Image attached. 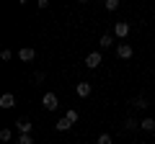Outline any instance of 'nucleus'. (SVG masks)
Masks as SVG:
<instances>
[{
  "instance_id": "nucleus-1",
  "label": "nucleus",
  "mask_w": 155,
  "mask_h": 144,
  "mask_svg": "<svg viewBox=\"0 0 155 144\" xmlns=\"http://www.w3.org/2000/svg\"><path fill=\"white\" fill-rule=\"evenodd\" d=\"M101 62H104V57H101L98 52H91V54L85 57V67H88V70H98Z\"/></svg>"
},
{
  "instance_id": "nucleus-2",
  "label": "nucleus",
  "mask_w": 155,
  "mask_h": 144,
  "mask_svg": "<svg viewBox=\"0 0 155 144\" xmlns=\"http://www.w3.org/2000/svg\"><path fill=\"white\" fill-rule=\"evenodd\" d=\"M41 103H44V108H47V111H57L60 100H57V95H54V93H47L44 98H41Z\"/></svg>"
},
{
  "instance_id": "nucleus-3",
  "label": "nucleus",
  "mask_w": 155,
  "mask_h": 144,
  "mask_svg": "<svg viewBox=\"0 0 155 144\" xmlns=\"http://www.w3.org/2000/svg\"><path fill=\"white\" fill-rule=\"evenodd\" d=\"M114 36H116V39H127V36H129V23L119 21V23L114 26Z\"/></svg>"
},
{
  "instance_id": "nucleus-4",
  "label": "nucleus",
  "mask_w": 155,
  "mask_h": 144,
  "mask_svg": "<svg viewBox=\"0 0 155 144\" xmlns=\"http://www.w3.org/2000/svg\"><path fill=\"white\" fill-rule=\"evenodd\" d=\"M16 105V95L13 93H3L0 95V108H13Z\"/></svg>"
},
{
  "instance_id": "nucleus-5",
  "label": "nucleus",
  "mask_w": 155,
  "mask_h": 144,
  "mask_svg": "<svg viewBox=\"0 0 155 144\" xmlns=\"http://www.w3.org/2000/svg\"><path fill=\"white\" fill-rule=\"evenodd\" d=\"M116 57H119V59H129V57H132V46L129 44H119L116 46Z\"/></svg>"
},
{
  "instance_id": "nucleus-6",
  "label": "nucleus",
  "mask_w": 155,
  "mask_h": 144,
  "mask_svg": "<svg viewBox=\"0 0 155 144\" xmlns=\"http://www.w3.org/2000/svg\"><path fill=\"white\" fill-rule=\"evenodd\" d=\"M34 57H36V52H34L31 46H23V49L18 52V59H21V62H31Z\"/></svg>"
},
{
  "instance_id": "nucleus-7",
  "label": "nucleus",
  "mask_w": 155,
  "mask_h": 144,
  "mask_svg": "<svg viewBox=\"0 0 155 144\" xmlns=\"http://www.w3.org/2000/svg\"><path fill=\"white\" fill-rule=\"evenodd\" d=\"M16 129L21 134H31V121H28V118H18L16 121Z\"/></svg>"
},
{
  "instance_id": "nucleus-8",
  "label": "nucleus",
  "mask_w": 155,
  "mask_h": 144,
  "mask_svg": "<svg viewBox=\"0 0 155 144\" xmlns=\"http://www.w3.org/2000/svg\"><path fill=\"white\" fill-rule=\"evenodd\" d=\"M78 95H80V98H88L91 95V83H78Z\"/></svg>"
},
{
  "instance_id": "nucleus-9",
  "label": "nucleus",
  "mask_w": 155,
  "mask_h": 144,
  "mask_svg": "<svg viewBox=\"0 0 155 144\" xmlns=\"http://www.w3.org/2000/svg\"><path fill=\"white\" fill-rule=\"evenodd\" d=\"M140 129L142 131H155V118H142L140 121Z\"/></svg>"
},
{
  "instance_id": "nucleus-10",
  "label": "nucleus",
  "mask_w": 155,
  "mask_h": 144,
  "mask_svg": "<svg viewBox=\"0 0 155 144\" xmlns=\"http://www.w3.org/2000/svg\"><path fill=\"white\" fill-rule=\"evenodd\" d=\"M137 126H140V121H137V118H132V116H129L127 121H124V129H127V131H134Z\"/></svg>"
},
{
  "instance_id": "nucleus-11",
  "label": "nucleus",
  "mask_w": 155,
  "mask_h": 144,
  "mask_svg": "<svg viewBox=\"0 0 155 144\" xmlns=\"http://www.w3.org/2000/svg\"><path fill=\"white\" fill-rule=\"evenodd\" d=\"M98 44H101V46H104V49H106V46H111V44H114V36H111V33H104V36H101V41H98Z\"/></svg>"
},
{
  "instance_id": "nucleus-12",
  "label": "nucleus",
  "mask_w": 155,
  "mask_h": 144,
  "mask_svg": "<svg viewBox=\"0 0 155 144\" xmlns=\"http://www.w3.org/2000/svg\"><path fill=\"white\" fill-rule=\"evenodd\" d=\"M129 103H132L134 108H147V100H145L142 95H140V98H132V100H129Z\"/></svg>"
},
{
  "instance_id": "nucleus-13",
  "label": "nucleus",
  "mask_w": 155,
  "mask_h": 144,
  "mask_svg": "<svg viewBox=\"0 0 155 144\" xmlns=\"http://www.w3.org/2000/svg\"><path fill=\"white\" fill-rule=\"evenodd\" d=\"M16 144H34V136L31 134H21V136L16 139Z\"/></svg>"
},
{
  "instance_id": "nucleus-14",
  "label": "nucleus",
  "mask_w": 155,
  "mask_h": 144,
  "mask_svg": "<svg viewBox=\"0 0 155 144\" xmlns=\"http://www.w3.org/2000/svg\"><path fill=\"white\" fill-rule=\"evenodd\" d=\"M70 126H72V124L67 121V118H60V121H57V131H67Z\"/></svg>"
},
{
  "instance_id": "nucleus-15",
  "label": "nucleus",
  "mask_w": 155,
  "mask_h": 144,
  "mask_svg": "<svg viewBox=\"0 0 155 144\" xmlns=\"http://www.w3.org/2000/svg\"><path fill=\"white\" fill-rule=\"evenodd\" d=\"M0 59H3V62L13 59V52H11V49H3V52H0Z\"/></svg>"
},
{
  "instance_id": "nucleus-16",
  "label": "nucleus",
  "mask_w": 155,
  "mask_h": 144,
  "mask_svg": "<svg viewBox=\"0 0 155 144\" xmlns=\"http://www.w3.org/2000/svg\"><path fill=\"white\" fill-rule=\"evenodd\" d=\"M65 118H67L70 124H75V121H78V111H67V113H65Z\"/></svg>"
},
{
  "instance_id": "nucleus-17",
  "label": "nucleus",
  "mask_w": 155,
  "mask_h": 144,
  "mask_svg": "<svg viewBox=\"0 0 155 144\" xmlns=\"http://www.w3.org/2000/svg\"><path fill=\"white\" fill-rule=\"evenodd\" d=\"M119 8V0H106V11H116Z\"/></svg>"
},
{
  "instance_id": "nucleus-18",
  "label": "nucleus",
  "mask_w": 155,
  "mask_h": 144,
  "mask_svg": "<svg viewBox=\"0 0 155 144\" xmlns=\"http://www.w3.org/2000/svg\"><path fill=\"white\" fill-rule=\"evenodd\" d=\"M11 136H13L11 129H3V131H0V139H3V142H11Z\"/></svg>"
},
{
  "instance_id": "nucleus-19",
  "label": "nucleus",
  "mask_w": 155,
  "mask_h": 144,
  "mask_svg": "<svg viewBox=\"0 0 155 144\" xmlns=\"http://www.w3.org/2000/svg\"><path fill=\"white\" fill-rule=\"evenodd\" d=\"M98 144H111V136H109V134H101V136H98Z\"/></svg>"
}]
</instances>
